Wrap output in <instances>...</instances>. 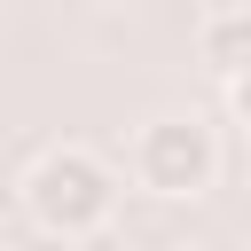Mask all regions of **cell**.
Returning <instances> with one entry per match:
<instances>
[{
	"label": "cell",
	"mask_w": 251,
	"mask_h": 251,
	"mask_svg": "<svg viewBox=\"0 0 251 251\" xmlns=\"http://www.w3.org/2000/svg\"><path fill=\"white\" fill-rule=\"evenodd\" d=\"M24 212L39 220V235H63V243L102 235V227L118 220V173H110V157H94V149H78V141L47 149V157L24 173Z\"/></svg>",
	"instance_id": "obj_1"
},
{
	"label": "cell",
	"mask_w": 251,
	"mask_h": 251,
	"mask_svg": "<svg viewBox=\"0 0 251 251\" xmlns=\"http://www.w3.org/2000/svg\"><path fill=\"white\" fill-rule=\"evenodd\" d=\"M220 180V133L196 110H165L133 133V188L165 196V204H196Z\"/></svg>",
	"instance_id": "obj_2"
},
{
	"label": "cell",
	"mask_w": 251,
	"mask_h": 251,
	"mask_svg": "<svg viewBox=\"0 0 251 251\" xmlns=\"http://www.w3.org/2000/svg\"><path fill=\"white\" fill-rule=\"evenodd\" d=\"M196 63H204L220 86L243 78V71H251V8H212L204 31H196Z\"/></svg>",
	"instance_id": "obj_3"
},
{
	"label": "cell",
	"mask_w": 251,
	"mask_h": 251,
	"mask_svg": "<svg viewBox=\"0 0 251 251\" xmlns=\"http://www.w3.org/2000/svg\"><path fill=\"white\" fill-rule=\"evenodd\" d=\"M227 102H235V126L251 133V71H243V78H227Z\"/></svg>",
	"instance_id": "obj_4"
}]
</instances>
